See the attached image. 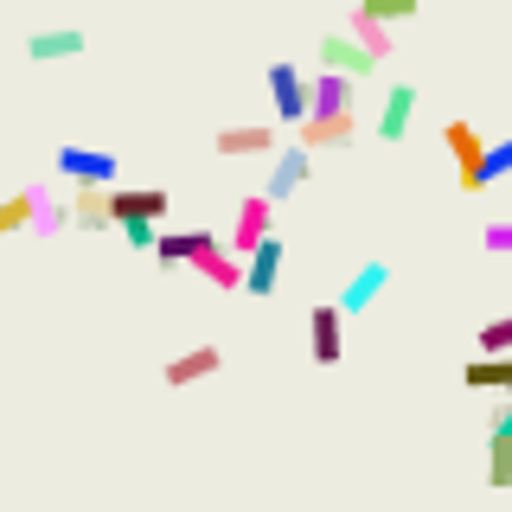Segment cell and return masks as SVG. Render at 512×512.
<instances>
[{
    "label": "cell",
    "mask_w": 512,
    "mask_h": 512,
    "mask_svg": "<svg viewBox=\"0 0 512 512\" xmlns=\"http://www.w3.org/2000/svg\"><path fill=\"white\" fill-rule=\"evenodd\" d=\"M308 352H314V365H340L346 359V308L340 301L308 308Z\"/></svg>",
    "instance_id": "cell-7"
},
{
    "label": "cell",
    "mask_w": 512,
    "mask_h": 512,
    "mask_svg": "<svg viewBox=\"0 0 512 512\" xmlns=\"http://www.w3.org/2000/svg\"><path fill=\"white\" fill-rule=\"evenodd\" d=\"M116 231H122L128 250H160V224H154V218H122Z\"/></svg>",
    "instance_id": "cell-25"
},
{
    "label": "cell",
    "mask_w": 512,
    "mask_h": 512,
    "mask_svg": "<svg viewBox=\"0 0 512 512\" xmlns=\"http://www.w3.org/2000/svg\"><path fill=\"white\" fill-rule=\"evenodd\" d=\"M32 231H45V237H52V231H77V218H71V205H58V199H45V205H39V224H32Z\"/></svg>",
    "instance_id": "cell-26"
},
{
    "label": "cell",
    "mask_w": 512,
    "mask_h": 512,
    "mask_svg": "<svg viewBox=\"0 0 512 512\" xmlns=\"http://www.w3.org/2000/svg\"><path fill=\"white\" fill-rule=\"evenodd\" d=\"M487 436H500V442H512V397H506L500 410H493V429H487Z\"/></svg>",
    "instance_id": "cell-29"
},
{
    "label": "cell",
    "mask_w": 512,
    "mask_h": 512,
    "mask_svg": "<svg viewBox=\"0 0 512 512\" xmlns=\"http://www.w3.org/2000/svg\"><path fill=\"white\" fill-rule=\"evenodd\" d=\"M500 180H512V135L506 141H487V160L461 180V192H487V186H500Z\"/></svg>",
    "instance_id": "cell-20"
},
{
    "label": "cell",
    "mask_w": 512,
    "mask_h": 512,
    "mask_svg": "<svg viewBox=\"0 0 512 512\" xmlns=\"http://www.w3.org/2000/svg\"><path fill=\"white\" fill-rule=\"evenodd\" d=\"M461 384H468V391H500V397H512V352H480L468 372H461Z\"/></svg>",
    "instance_id": "cell-17"
},
{
    "label": "cell",
    "mask_w": 512,
    "mask_h": 512,
    "mask_svg": "<svg viewBox=\"0 0 512 512\" xmlns=\"http://www.w3.org/2000/svg\"><path fill=\"white\" fill-rule=\"evenodd\" d=\"M212 148L224 154V160H276L282 148H276V128L269 122H231V128H218L212 135Z\"/></svg>",
    "instance_id": "cell-5"
},
{
    "label": "cell",
    "mask_w": 512,
    "mask_h": 512,
    "mask_svg": "<svg viewBox=\"0 0 512 512\" xmlns=\"http://www.w3.org/2000/svg\"><path fill=\"white\" fill-rule=\"evenodd\" d=\"M276 282H282V237H269L256 256H244V295H276Z\"/></svg>",
    "instance_id": "cell-15"
},
{
    "label": "cell",
    "mask_w": 512,
    "mask_h": 512,
    "mask_svg": "<svg viewBox=\"0 0 512 512\" xmlns=\"http://www.w3.org/2000/svg\"><path fill=\"white\" fill-rule=\"evenodd\" d=\"M218 250H224V244H218L212 231H160L154 263H160V269H205Z\"/></svg>",
    "instance_id": "cell-6"
},
{
    "label": "cell",
    "mask_w": 512,
    "mask_h": 512,
    "mask_svg": "<svg viewBox=\"0 0 512 512\" xmlns=\"http://www.w3.org/2000/svg\"><path fill=\"white\" fill-rule=\"evenodd\" d=\"M218 365H224V352H218V346H186V352H173V359H167V372H160V378H167L173 391H186V384L212 378Z\"/></svg>",
    "instance_id": "cell-12"
},
{
    "label": "cell",
    "mask_w": 512,
    "mask_h": 512,
    "mask_svg": "<svg viewBox=\"0 0 512 512\" xmlns=\"http://www.w3.org/2000/svg\"><path fill=\"white\" fill-rule=\"evenodd\" d=\"M269 103H276V122L301 128L314 116V77H301V64H269Z\"/></svg>",
    "instance_id": "cell-2"
},
{
    "label": "cell",
    "mask_w": 512,
    "mask_h": 512,
    "mask_svg": "<svg viewBox=\"0 0 512 512\" xmlns=\"http://www.w3.org/2000/svg\"><path fill=\"white\" fill-rule=\"evenodd\" d=\"M295 135H301V148H314V154L320 148H346V141L359 135V116H308Z\"/></svg>",
    "instance_id": "cell-16"
},
{
    "label": "cell",
    "mask_w": 512,
    "mask_h": 512,
    "mask_svg": "<svg viewBox=\"0 0 512 512\" xmlns=\"http://www.w3.org/2000/svg\"><path fill=\"white\" fill-rule=\"evenodd\" d=\"M269 237H276V199H269V192H250V199H237L231 250H237V256H256Z\"/></svg>",
    "instance_id": "cell-3"
},
{
    "label": "cell",
    "mask_w": 512,
    "mask_h": 512,
    "mask_svg": "<svg viewBox=\"0 0 512 512\" xmlns=\"http://www.w3.org/2000/svg\"><path fill=\"white\" fill-rule=\"evenodd\" d=\"M346 32H352V39H359V45H365V52H372L378 64H384V58L397 52L391 26H384V20H372V13H365V7H352V26H346Z\"/></svg>",
    "instance_id": "cell-21"
},
{
    "label": "cell",
    "mask_w": 512,
    "mask_h": 512,
    "mask_svg": "<svg viewBox=\"0 0 512 512\" xmlns=\"http://www.w3.org/2000/svg\"><path fill=\"white\" fill-rule=\"evenodd\" d=\"M116 167H122V160L109 148H84V141L52 148V173H64L71 186H109V192H116Z\"/></svg>",
    "instance_id": "cell-1"
},
{
    "label": "cell",
    "mask_w": 512,
    "mask_h": 512,
    "mask_svg": "<svg viewBox=\"0 0 512 512\" xmlns=\"http://www.w3.org/2000/svg\"><path fill=\"white\" fill-rule=\"evenodd\" d=\"M480 352H512V314H506V320H487V327H480Z\"/></svg>",
    "instance_id": "cell-27"
},
{
    "label": "cell",
    "mask_w": 512,
    "mask_h": 512,
    "mask_svg": "<svg viewBox=\"0 0 512 512\" xmlns=\"http://www.w3.org/2000/svg\"><path fill=\"white\" fill-rule=\"evenodd\" d=\"M167 205L173 199L160 186H116V192H109V212H116V224L122 218H154L160 224V218H167Z\"/></svg>",
    "instance_id": "cell-13"
},
{
    "label": "cell",
    "mask_w": 512,
    "mask_h": 512,
    "mask_svg": "<svg viewBox=\"0 0 512 512\" xmlns=\"http://www.w3.org/2000/svg\"><path fill=\"white\" fill-rule=\"evenodd\" d=\"M365 13L384 20V26H397V20H410V13H416V0H365Z\"/></svg>",
    "instance_id": "cell-28"
},
{
    "label": "cell",
    "mask_w": 512,
    "mask_h": 512,
    "mask_svg": "<svg viewBox=\"0 0 512 512\" xmlns=\"http://www.w3.org/2000/svg\"><path fill=\"white\" fill-rule=\"evenodd\" d=\"M308 160H314V148H301V141H295V148H282L276 160H269V199H288V192H295V186H308Z\"/></svg>",
    "instance_id": "cell-14"
},
{
    "label": "cell",
    "mask_w": 512,
    "mask_h": 512,
    "mask_svg": "<svg viewBox=\"0 0 512 512\" xmlns=\"http://www.w3.org/2000/svg\"><path fill=\"white\" fill-rule=\"evenodd\" d=\"M359 109V77L314 71V116H352Z\"/></svg>",
    "instance_id": "cell-11"
},
{
    "label": "cell",
    "mask_w": 512,
    "mask_h": 512,
    "mask_svg": "<svg viewBox=\"0 0 512 512\" xmlns=\"http://www.w3.org/2000/svg\"><path fill=\"white\" fill-rule=\"evenodd\" d=\"M487 487L493 493L512 487V442H500V436H487Z\"/></svg>",
    "instance_id": "cell-24"
},
{
    "label": "cell",
    "mask_w": 512,
    "mask_h": 512,
    "mask_svg": "<svg viewBox=\"0 0 512 512\" xmlns=\"http://www.w3.org/2000/svg\"><path fill=\"white\" fill-rule=\"evenodd\" d=\"M410 116H416V84H391V90H384L378 122H372V135L384 141V148H397V141L410 135Z\"/></svg>",
    "instance_id": "cell-10"
},
{
    "label": "cell",
    "mask_w": 512,
    "mask_h": 512,
    "mask_svg": "<svg viewBox=\"0 0 512 512\" xmlns=\"http://www.w3.org/2000/svg\"><path fill=\"white\" fill-rule=\"evenodd\" d=\"M39 205H45V192H13V199H0V231H26V224H39Z\"/></svg>",
    "instance_id": "cell-22"
},
{
    "label": "cell",
    "mask_w": 512,
    "mask_h": 512,
    "mask_svg": "<svg viewBox=\"0 0 512 512\" xmlns=\"http://www.w3.org/2000/svg\"><path fill=\"white\" fill-rule=\"evenodd\" d=\"M442 148H448V154H455V167H461V180H468V173L480 167V160H487V141H480V128H474V122H461V116H455V122H448V128H442Z\"/></svg>",
    "instance_id": "cell-18"
},
{
    "label": "cell",
    "mask_w": 512,
    "mask_h": 512,
    "mask_svg": "<svg viewBox=\"0 0 512 512\" xmlns=\"http://www.w3.org/2000/svg\"><path fill=\"white\" fill-rule=\"evenodd\" d=\"M384 288H391V263H359V276H352L346 288H340V308H346V320H359L365 308H378L384 301Z\"/></svg>",
    "instance_id": "cell-9"
},
{
    "label": "cell",
    "mask_w": 512,
    "mask_h": 512,
    "mask_svg": "<svg viewBox=\"0 0 512 512\" xmlns=\"http://www.w3.org/2000/svg\"><path fill=\"white\" fill-rule=\"evenodd\" d=\"M71 218H77V231H109V224H116V212H109V186H77L71 192Z\"/></svg>",
    "instance_id": "cell-19"
},
{
    "label": "cell",
    "mask_w": 512,
    "mask_h": 512,
    "mask_svg": "<svg viewBox=\"0 0 512 512\" xmlns=\"http://www.w3.org/2000/svg\"><path fill=\"white\" fill-rule=\"evenodd\" d=\"M314 64H320V71H340V77H359V84H372V77H378V58L365 52L352 32H327V39L314 45Z\"/></svg>",
    "instance_id": "cell-4"
},
{
    "label": "cell",
    "mask_w": 512,
    "mask_h": 512,
    "mask_svg": "<svg viewBox=\"0 0 512 512\" xmlns=\"http://www.w3.org/2000/svg\"><path fill=\"white\" fill-rule=\"evenodd\" d=\"M90 52V32L84 26H39L26 39V58L32 64H71V58H84Z\"/></svg>",
    "instance_id": "cell-8"
},
{
    "label": "cell",
    "mask_w": 512,
    "mask_h": 512,
    "mask_svg": "<svg viewBox=\"0 0 512 512\" xmlns=\"http://www.w3.org/2000/svg\"><path fill=\"white\" fill-rule=\"evenodd\" d=\"M199 276L212 282V288H244V256H237V250H218L212 263L199 269Z\"/></svg>",
    "instance_id": "cell-23"
}]
</instances>
